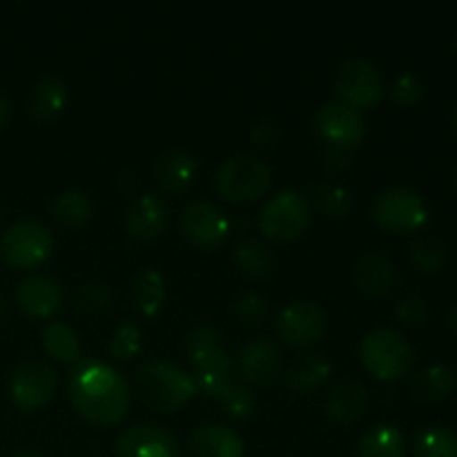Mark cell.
Segmentation results:
<instances>
[{
	"mask_svg": "<svg viewBox=\"0 0 457 457\" xmlns=\"http://www.w3.org/2000/svg\"><path fill=\"white\" fill-rule=\"evenodd\" d=\"M67 388L76 413L94 427L120 424L132 402V393L123 375L98 360L76 361Z\"/></svg>",
	"mask_w": 457,
	"mask_h": 457,
	"instance_id": "obj_1",
	"label": "cell"
},
{
	"mask_svg": "<svg viewBox=\"0 0 457 457\" xmlns=\"http://www.w3.org/2000/svg\"><path fill=\"white\" fill-rule=\"evenodd\" d=\"M134 384L141 400L161 413H177L196 395L195 378L181 366L163 360L138 366Z\"/></svg>",
	"mask_w": 457,
	"mask_h": 457,
	"instance_id": "obj_2",
	"label": "cell"
},
{
	"mask_svg": "<svg viewBox=\"0 0 457 457\" xmlns=\"http://www.w3.org/2000/svg\"><path fill=\"white\" fill-rule=\"evenodd\" d=\"M360 357L370 375L393 382L404 378L413 366V346L397 330L375 328L361 339Z\"/></svg>",
	"mask_w": 457,
	"mask_h": 457,
	"instance_id": "obj_3",
	"label": "cell"
},
{
	"mask_svg": "<svg viewBox=\"0 0 457 457\" xmlns=\"http://www.w3.org/2000/svg\"><path fill=\"white\" fill-rule=\"evenodd\" d=\"M52 232L36 219H21L0 237V259L4 266L16 270L40 266L52 254Z\"/></svg>",
	"mask_w": 457,
	"mask_h": 457,
	"instance_id": "obj_4",
	"label": "cell"
},
{
	"mask_svg": "<svg viewBox=\"0 0 457 457\" xmlns=\"http://www.w3.org/2000/svg\"><path fill=\"white\" fill-rule=\"evenodd\" d=\"M270 187V168L257 154H235L219 168L217 190L232 204H250Z\"/></svg>",
	"mask_w": 457,
	"mask_h": 457,
	"instance_id": "obj_5",
	"label": "cell"
},
{
	"mask_svg": "<svg viewBox=\"0 0 457 457\" xmlns=\"http://www.w3.org/2000/svg\"><path fill=\"white\" fill-rule=\"evenodd\" d=\"M311 223V204L299 190H281L263 204L259 228L272 241H293L306 232Z\"/></svg>",
	"mask_w": 457,
	"mask_h": 457,
	"instance_id": "obj_6",
	"label": "cell"
},
{
	"mask_svg": "<svg viewBox=\"0 0 457 457\" xmlns=\"http://www.w3.org/2000/svg\"><path fill=\"white\" fill-rule=\"evenodd\" d=\"M333 83L342 103L355 107L357 112L378 105L386 89L379 67L361 56H351L339 62Z\"/></svg>",
	"mask_w": 457,
	"mask_h": 457,
	"instance_id": "obj_7",
	"label": "cell"
},
{
	"mask_svg": "<svg viewBox=\"0 0 457 457\" xmlns=\"http://www.w3.org/2000/svg\"><path fill=\"white\" fill-rule=\"evenodd\" d=\"M373 219L388 232H413L427 223L428 210L413 187H388L373 204Z\"/></svg>",
	"mask_w": 457,
	"mask_h": 457,
	"instance_id": "obj_8",
	"label": "cell"
},
{
	"mask_svg": "<svg viewBox=\"0 0 457 457\" xmlns=\"http://www.w3.org/2000/svg\"><path fill=\"white\" fill-rule=\"evenodd\" d=\"M58 388V375L47 361L31 360L18 366L9 382V397L21 411H38L52 402Z\"/></svg>",
	"mask_w": 457,
	"mask_h": 457,
	"instance_id": "obj_9",
	"label": "cell"
},
{
	"mask_svg": "<svg viewBox=\"0 0 457 457\" xmlns=\"http://www.w3.org/2000/svg\"><path fill=\"white\" fill-rule=\"evenodd\" d=\"M312 125H315V132L324 138V143L348 147V150H355L366 137V120L361 112L342 101L324 103L317 110Z\"/></svg>",
	"mask_w": 457,
	"mask_h": 457,
	"instance_id": "obj_10",
	"label": "cell"
},
{
	"mask_svg": "<svg viewBox=\"0 0 457 457\" xmlns=\"http://www.w3.org/2000/svg\"><path fill=\"white\" fill-rule=\"evenodd\" d=\"M181 232L196 248H219L228 239L230 221L221 208L208 201H192L181 212Z\"/></svg>",
	"mask_w": 457,
	"mask_h": 457,
	"instance_id": "obj_11",
	"label": "cell"
},
{
	"mask_svg": "<svg viewBox=\"0 0 457 457\" xmlns=\"http://www.w3.org/2000/svg\"><path fill=\"white\" fill-rule=\"evenodd\" d=\"M326 333V312L312 302L288 303L277 317V335L290 346H312Z\"/></svg>",
	"mask_w": 457,
	"mask_h": 457,
	"instance_id": "obj_12",
	"label": "cell"
},
{
	"mask_svg": "<svg viewBox=\"0 0 457 457\" xmlns=\"http://www.w3.org/2000/svg\"><path fill=\"white\" fill-rule=\"evenodd\" d=\"M116 457H181L179 440L168 428L137 424L116 437Z\"/></svg>",
	"mask_w": 457,
	"mask_h": 457,
	"instance_id": "obj_13",
	"label": "cell"
},
{
	"mask_svg": "<svg viewBox=\"0 0 457 457\" xmlns=\"http://www.w3.org/2000/svg\"><path fill=\"white\" fill-rule=\"evenodd\" d=\"M13 299L25 315L47 320L54 312L61 311L62 302H65V288L54 277L31 275L16 286Z\"/></svg>",
	"mask_w": 457,
	"mask_h": 457,
	"instance_id": "obj_14",
	"label": "cell"
},
{
	"mask_svg": "<svg viewBox=\"0 0 457 457\" xmlns=\"http://www.w3.org/2000/svg\"><path fill=\"white\" fill-rule=\"evenodd\" d=\"M281 348L268 337H254L241 348L239 373L254 386H268L281 373Z\"/></svg>",
	"mask_w": 457,
	"mask_h": 457,
	"instance_id": "obj_15",
	"label": "cell"
},
{
	"mask_svg": "<svg viewBox=\"0 0 457 457\" xmlns=\"http://www.w3.org/2000/svg\"><path fill=\"white\" fill-rule=\"evenodd\" d=\"M170 223V210L168 204H165L161 196L145 195L137 196L132 204L128 205L123 217V226L125 232L134 239L141 241H152L156 237H161L165 232Z\"/></svg>",
	"mask_w": 457,
	"mask_h": 457,
	"instance_id": "obj_16",
	"label": "cell"
},
{
	"mask_svg": "<svg viewBox=\"0 0 457 457\" xmlns=\"http://www.w3.org/2000/svg\"><path fill=\"white\" fill-rule=\"evenodd\" d=\"M353 279L361 293L370 297H386L397 281L395 266L379 250H366L353 266Z\"/></svg>",
	"mask_w": 457,
	"mask_h": 457,
	"instance_id": "obj_17",
	"label": "cell"
},
{
	"mask_svg": "<svg viewBox=\"0 0 457 457\" xmlns=\"http://www.w3.org/2000/svg\"><path fill=\"white\" fill-rule=\"evenodd\" d=\"M245 446L239 433L221 424H205L187 442L190 457H244Z\"/></svg>",
	"mask_w": 457,
	"mask_h": 457,
	"instance_id": "obj_18",
	"label": "cell"
},
{
	"mask_svg": "<svg viewBox=\"0 0 457 457\" xmlns=\"http://www.w3.org/2000/svg\"><path fill=\"white\" fill-rule=\"evenodd\" d=\"M199 174V161L187 150H168L156 159L154 181L165 192H183Z\"/></svg>",
	"mask_w": 457,
	"mask_h": 457,
	"instance_id": "obj_19",
	"label": "cell"
},
{
	"mask_svg": "<svg viewBox=\"0 0 457 457\" xmlns=\"http://www.w3.org/2000/svg\"><path fill=\"white\" fill-rule=\"evenodd\" d=\"M70 89L67 83L58 74H43L31 87L27 98V112L34 120H49L61 114L67 105Z\"/></svg>",
	"mask_w": 457,
	"mask_h": 457,
	"instance_id": "obj_20",
	"label": "cell"
},
{
	"mask_svg": "<svg viewBox=\"0 0 457 457\" xmlns=\"http://www.w3.org/2000/svg\"><path fill=\"white\" fill-rule=\"evenodd\" d=\"M366 404H369V395H366L364 384L357 378H344L335 382L326 397V411L335 422H353L361 418Z\"/></svg>",
	"mask_w": 457,
	"mask_h": 457,
	"instance_id": "obj_21",
	"label": "cell"
},
{
	"mask_svg": "<svg viewBox=\"0 0 457 457\" xmlns=\"http://www.w3.org/2000/svg\"><path fill=\"white\" fill-rule=\"evenodd\" d=\"M333 375V364L324 355H308L297 357L286 370V384L297 393H312L324 386Z\"/></svg>",
	"mask_w": 457,
	"mask_h": 457,
	"instance_id": "obj_22",
	"label": "cell"
},
{
	"mask_svg": "<svg viewBox=\"0 0 457 457\" xmlns=\"http://www.w3.org/2000/svg\"><path fill=\"white\" fill-rule=\"evenodd\" d=\"M232 379H235V360L223 348L195 366L196 388L210 397L221 395L228 386L235 384Z\"/></svg>",
	"mask_w": 457,
	"mask_h": 457,
	"instance_id": "obj_23",
	"label": "cell"
},
{
	"mask_svg": "<svg viewBox=\"0 0 457 457\" xmlns=\"http://www.w3.org/2000/svg\"><path fill=\"white\" fill-rule=\"evenodd\" d=\"M404 453L406 440L393 424H378L360 442V457H404Z\"/></svg>",
	"mask_w": 457,
	"mask_h": 457,
	"instance_id": "obj_24",
	"label": "cell"
},
{
	"mask_svg": "<svg viewBox=\"0 0 457 457\" xmlns=\"http://www.w3.org/2000/svg\"><path fill=\"white\" fill-rule=\"evenodd\" d=\"M134 303L145 317H154L165 302V279L154 268H143L132 281Z\"/></svg>",
	"mask_w": 457,
	"mask_h": 457,
	"instance_id": "obj_25",
	"label": "cell"
},
{
	"mask_svg": "<svg viewBox=\"0 0 457 457\" xmlns=\"http://www.w3.org/2000/svg\"><path fill=\"white\" fill-rule=\"evenodd\" d=\"M457 375L451 366L446 364H433L424 369L422 373L415 375L413 391L415 395L422 397L427 402H440L449 397L455 391Z\"/></svg>",
	"mask_w": 457,
	"mask_h": 457,
	"instance_id": "obj_26",
	"label": "cell"
},
{
	"mask_svg": "<svg viewBox=\"0 0 457 457\" xmlns=\"http://www.w3.org/2000/svg\"><path fill=\"white\" fill-rule=\"evenodd\" d=\"M43 346L56 361L76 364L80 360V339L62 321H49L43 328Z\"/></svg>",
	"mask_w": 457,
	"mask_h": 457,
	"instance_id": "obj_27",
	"label": "cell"
},
{
	"mask_svg": "<svg viewBox=\"0 0 457 457\" xmlns=\"http://www.w3.org/2000/svg\"><path fill=\"white\" fill-rule=\"evenodd\" d=\"M235 262L241 270L254 279H266L275 270V257L270 248L259 239H244L235 248Z\"/></svg>",
	"mask_w": 457,
	"mask_h": 457,
	"instance_id": "obj_28",
	"label": "cell"
},
{
	"mask_svg": "<svg viewBox=\"0 0 457 457\" xmlns=\"http://www.w3.org/2000/svg\"><path fill=\"white\" fill-rule=\"evenodd\" d=\"M52 217L65 228H80L92 217V199L83 190H67L56 196L52 205Z\"/></svg>",
	"mask_w": 457,
	"mask_h": 457,
	"instance_id": "obj_29",
	"label": "cell"
},
{
	"mask_svg": "<svg viewBox=\"0 0 457 457\" xmlns=\"http://www.w3.org/2000/svg\"><path fill=\"white\" fill-rule=\"evenodd\" d=\"M415 457H457V433L446 427H428L415 440Z\"/></svg>",
	"mask_w": 457,
	"mask_h": 457,
	"instance_id": "obj_30",
	"label": "cell"
},
{
	"mask_svg": "<svg viewBox=\"0 0 457 457\" xmlns=\"http://www.w3.org/2000/svg\"><path fill=\"white\" fill-rule=\"evenodd\" d=\"M446 254H449V248L440 237H422L411 245V263L415 270L424 272V275H433L440 270L446 262Z\"/></svg>",
	"mask_w": 457,
	"mask_h": 457,
	"instance_id": "obj_31",
	"label": "cell"
},
{
	"mask_svg": "<svg viewBox=\"0 0 457 457\" xmlns=\"http://www.w3.org/2000/svg\"><path fill=\"white\" fill-rule=\"evenodd\" d=\"M217 351H221V337H219L217 328L212 324H205V321L192 326L190 333L186 335V355L192 361V366L204 361L205 357L214 355Z\"/></svg>",
	"mask_w": 457,
	"mask_h": 457,
	"instance_id": "obj_32",
	"label": "cell"
},
{
	"mask_svg": "<svg viewBox=\"0 0 457 457\" xmlns=\"http://www.w3.org/2000/svg\"><path fill=\"white\" fill-rule=\"evenodd\" d=\"M312 204L324 217L342 219L351 212V195L344 187L330 186V183H320L312 187Z\"/></svg>",
	"mask_w": 457,
	"mask_h": 457,
	"instance_id": "obj_33",
	"label": "cell"
},
{
	"mask_svg": "<svg viewBox=\"0 0 457 457\" xmlns=\"http://www.w3.org/2000/svg\"><path fill=\"white\" fill-rule=\"evenodd\" d=\"M217 400H219V404H221L223 415L230 420H237V422H241V420H248L250 415L254 413V409H257L254 393L250 391V388L239 386V384H232V386H228L226 391L217 397Z\"/></svg>",
	"mask_w": 457,
	"mask_h": 457,
	"instance_id": "obj_34",
	"label": "cell"
},
{
	"mask_svg": "<svg viewBox=\"0 0 457 457\" xmlns=\"http://www.w3.org/2000/svg\"><path fill=\"white\" fill-rule=\"evenodd\" d=\"M143 333L134 321H125L123 326H119L110 342V355L116 360L129 361L132 357H137V353L141 351Z\"/></svg>",
	"mask_w": 457,
	"mask_h": 457,
	"instance_id": "obj_35",
	"label": "cell"
},
{
	"mask_svg": "<svg viewBox=\"0 0 457 457\" xmlns=\"http://www.w3.org/2000/svg\"><path fill=\"white\" fill-rule=\"evenodd\" d=\"M232 312L244 326H259L268 317V303L262 295L244 293L232 303Z\"/></svg>",
	"mask_w": 457,
	"mask_h": 457,
	"instance_id": "obj_36",
	"label": "cell"
},
{
	"mask_svg": "<svg viewBox=\"0 0 457 457\" xmlns=\"http://www.w3.org/2000/svg\"><path fill=\"white\" fill-rule=\"evenodd\" d=\"M391 98L393 103L402 107L418 105L424 98V83L418 74L413 71H404V74L397 76L391 85Z\"/></svg>",
	"mask_w": 457,
	"mask_h": 457,
	"instance_id": "obj_37",
	"label": "cell"
},
{
	"mask_svg": "<svg viewBox=\"0 0 457 457\" xmlns=\"http://www.w3.org/2000/svg\"><path fill=\"white\" fill-rule=\"evenodd\" d=\"M114 299V293H112L110 286L98 284V281H89V284H83L79 290H76V306L83 308V311H103L107 308Z\"/></svg>",
	"mask_w": 457,
	"mask_h": 457,
	"instance_id": "obj_38",
	"label": "cell"
},
{
	"mask_svg": "<svg viewBox=\"0 0 457 457\" xmlns=\"http://www.w3.org/2000/svg\"><path fill=\"white\" fill-rule=\"evenodd\" d=\"M397 317H400L404 324L420 326L428 320V306L424 302V297H420L418 293H409L400 299L395 308Z\"/></svg>",
	"mask_w": 457,
	"mask_h": 457,
	"instance_id": "obj_39",
	"label": "cell"
},
{
	"mask_svg": "<svg viewBox=\"0 0 457 457\" xmlns=\"http://www.w3.org/2000/svg\"><path fill=\"white\" fill-rule=\"evenodd\" d=\"M321 163L330 170V172H339V170H346L355 163V154L348 147L333 145V143H326L321 147Z\"/></svg>",
	"mask_w": 457,
	"mask_h": 457,
	"instance_id": "obj_40",
	"label": "cell"
},
{
	"mask_svg": "<svg viewBox=\"0 0 457 457\" xmlns=\"http://www.w3.org/2000/svg\"><path fill=\"white\" fill-rule=\"evenodd\" d=\"M279 125H277V120L268 119V116L266 119H259L257 123L253 125V129H250V138H253V143L257 147H272L279 141Z\"/></svg>",
	"mask_w": 457,
	"mask_h": 457,
	"instance_id": "obj_41",
	"label": "cell"
},
{
	"mask_svg": "<svg viewBox=\"0 0 457 457\" xmlns=\"http://www.w3.org/2000/svg\"><path fill=\"white\" fill-rule=\"evenodd\" d=\"M9 119H12V103L0 92V128H4L9 123Z\"/></svg>",
	"mask_w": 457,
	"mask_h": 457,
	"instance_id": "obj_42",
	"label": "cell"
},
{
	"mask_svg": "<svg viewBox=\"0 0 457 457\" xmlns=\"http://www.w3.org/2000/svg\"><path fill=\"white\" fill-rule=\"evenodd\" d=\"M449 324H451V328L455 330V335H457V302L453 303V306H451V312H449Z\"/></svg>",
	"mask_w": 457,
	"mask_h": 457,
	"instance_id": "obj_43",
	"label": "cell"
},
{
	"mask_svg": "<svg viewBox=\"0 0 457 457\" xmlns=\"http://www.w3.org/2000/svg\"><path fill=\"white\" fill-rule=\"evenodd\" d=\"M451 125H453V129L457 132V101L453 103V107H451Z\"/></svg>",
	"mask_w": 457,
	"mask_h": 457,
	"instance_id": "obj_44",
	"label": "cell"
},
{
	"mask_svg": "<svg viewBox=\"0 0 457 457\" xmlns=\"http://www.w3.org/2000/svg\"><path fill=\"white\" fill-rule=\"evenodd\" d=\"M4 315H7V302H4V297L0 295V321H3Z\"/></svg>",
	"mask_w": 457,
	"mask_h": 457,
	"instance_id": "obj_45",
	"label": "cell"
},
{
	"mask_svg": "<svg viewBox=\"0 0 457 457\" xmlns=\"http://www.w3.org/2000/svg\"><path fill=\"white\" fill-rule=\"evenodd\" d=\"M13 457H43V455L31 453V451H22V453H18V455H13Z\"/></svg>",
	"mask_w": 457,
	"mask_h": 457,
	"instance_id": "obj_46",
	"label": "cell"
},
{
	"mask_svg": "<svg viewBox=\"0 0 457 457\" xmlns=\"http://www.w3.org/2000/svg\"><path fill=\"white\" fill-rule=\"evenodd\" d=\"M453 183H455V190H457V165H455V174H453Z\"/></svg>",
	"mask_w": 457,
	"mask_h": 457,
	"instance_id": "obj_47",
	"label": "cell"
},
{
	"mask_svg": "<svg viewBox=\"0 0 457 457\" xmlns=\"http://www.w3.org/2000/svg\"><path fill=\"white\" fill-rule=\"evenodd\" d=\"M453 47H455V52H457V31H455V38H453Z\"/></svg>",
	"mask_w": 457,
	"mask_h": 457,
	"instance_id": "obj_48",
	"label": "cell"
}]
</instances>
